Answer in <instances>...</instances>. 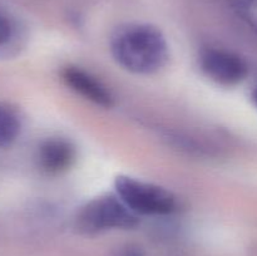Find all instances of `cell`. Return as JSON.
Returning <instances> with one entry per match:
<instances>
[{"label": "cell", "instance_id": "1", "mask_svg": "<svg viewBox=\"0 0 257 256\" xmlns=\"http://www.w3.org/2000/svg\"><path fill=\"white\" fill-rule=\"evenodd\" d=\"M110 53L118 65L133 74H153L168 62V44L163 33L145 23L118 28L110 38Z\"/></svg>", "mask_w": 257, "mask_h": 256}, {"label": "cell", "instance_id": "2", "mask_svg": "<svg viewBox=\"0 0 257 256\" xmlns=\"http://www.w3.org/2000/svg\"><path fill=\"white\" fill-rule=\"evenodd\" d=\"M138 225L133 213L117 195H104L85 203L75 217V228L83 235H98L112 230H131Z\"/></svg>", "mask_w": 257, "mask_h": 256}, {"label": "cell", "instance_id": "3", "mask_svg": "<svg viewBox=\"0 0 257 256\" xmlns=\"http://www.w3.org/2000/svg\"><path fill=\"white\" fill-rule=\"evenodd\" d=\"M114 190L119 200L137 216H166L176 210L173 193L155 183L120 175L115 178Z\"/></svg>", "mask_w": 257, "mask_h": 256}, {"label": "cell", "instance_id": "4", "mask_svg": "<svg viewBox=\"0 0 257 256\" xmlns=\"http://www.w3.org/2000/svg\"><path fill=\"white\" fill-rule=\"evenodd\" d=\"M200 67L206 77L225 87H232L246 79L248 65L241 55L221 48H208L200 55Z\"/></svg>", "mask_w": 257, "mask_h": 256}, {"label": "cell", "instance_id": "5", "mask_svg": "<svg viewBox=\"0 0 257 256\" xmlns=\"http://www.w3.org/2000/svg\"><path fill=\"white\" fill-rule=\"evenodd\" d=\"M62 75L65 84L84 99L103 108H110L114 104L110 90L87 70L78 67H67Z\"/></svg>", "mask_w": 257, "mask_h": 256}, {"label": "cell", "instance_id": "6", "mask_svg": "<svg viewBox=\"0 0 257 256\" xmlns=\"http://www.w3.org/2000/svg\"><path fill=\"white\" fill-rule=\"evenodd\" d=\"M77 151L73 143L65 138H49L38 148L37 160L39 167L49 175H58L73 166Z\"/></svg>", "mask_w": 257, "mask_h": 256}, {"label": "cell", "instance_id": "7", "mask_svg": "<svg viewBox=\"0 0 257 256\" xmlns=\"http://www.w3.org/2000/svg\"><path fill=\"white\" fill-rule=\"evenodd\" d=\"M22 131V120L10 107L0 104V148L13 145Z\"/></svg>", "mask_w": 257, "mask_h": 256}, {"label": "cell", "instance_id": "8", "mask_svg": "<svg viewBox=\"0 0 257 256\" xmlns=\"http://www.w3.org/2000/svg\"><path fill=\"white\" fill-rule=\"evenodd\" d=\"M231 8L257 34V0H230Z\"/></svg>", "mask_w": 257, "mask_h": 256}, {"label": "cell", "instance_id": "9", "mask_svg": "<svg viewBox=\"0 0 257 256\" xmlns=\"http://www.w3.org/2000/svg\"><path fill=\"white\" fill-rule=\"evenodd\" d=\"M15 35V22L12 15L0 7V48L7 47Z\"/></svg>", "mask_w": 257, "mask_h": 256}, {"label": "cell", "instance_id": "10", "mask_svg": "<svg viewBox=\"0 0 257 256\" xmlns=\"http://www.w3.org/2000/svg\"><path fill=\"white\" fill-rule=\"evenodd\" d=\"M114 256H145V252L141 247L135 245L122 246L115 251Z\"/></svg>", "mask_w": 257, "mask_h": 256}, {"label": "cell", "instance_id": "11", "mask_svg": "<svg viewBox=\"0 0 257 256\" xmlns=\"http://www.w3.org/2000/svg\"><path fill=\"white\" fill-rule=\"evenodd\" d=\"M251 99H252L253 105L257 108V87L252 90V94H251Z\"/></svg>", "mask_w": 257, "mask_h": 256}]
</instances>
